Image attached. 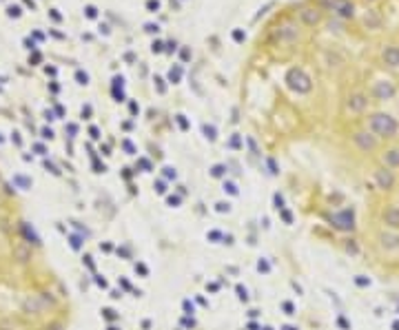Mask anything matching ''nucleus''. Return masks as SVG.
Returning <instances> with one entry per match:
<instances>
[{
    "mask_svg": "<svg viewBox=\"0 0 399 330\" xmlns=\"http://www.w3.org/2000/svg\"><path fill=\"white\" fill-rule=\"evenodd\" d=\"M368 131L375 135L377 140L379 138H395L397 131H399V124L388 113H375V115H370V120H368Z\"/></svg>",
    "mask_w": 399,
    "mask_h": 330,
    "instance_id": "f257e3e1",
    "label": "nucleus"
},
{
    "mask_svg": "<svg viewBox=\"0 0 399 330\" xmlns=\"http://www.w3.org/2000/svg\"><path fill=\"white\" fill-rule=\"evenodd\" d=\"M286 82H288V87L293 89V91H297V93H308L311 91V78L306 75V71L304 69H290L288 71V75H286Z\"/></svg>",
    "mask_w": 399,
    "mask_h": 330,
    "instance_id": "f03ea898",
    "label": "nucleus"
},
{
    "mask_svg": "<svg viewBox=\"0 0 399 330\" xmlns=\"http://www.w3.org/2000/svg\"><path fill=\"white\" fill-rule=\"evenodd\" d=\"M372 182H375V186L379 191L386 193V191H392L397 186V175H395V171H390L386 166H379L375 173H372Z\"/></svg>",
    "mask_w": 399,
    "mask_h": 330,
    "instance_id": "7ed1b4c3",
    "label": "nucleus"
},
{
    "mask_svg": "<svg viewBox=\"0 0 399 330\" xmlns=\"http://www.w3.org/2000/svg\"><path fill=\"white\" fill-rule=\"evenodd\" d=\"M366 107H368V95H366V93H361V91H353L351 95L346 98V111L351 113V115H359V113H364V111H366Z\"/></svg>",
    "mask_w": 399,
    "mask_h": 330,
    "instance_id": "20e7f679",
    "label": "nucleus"
},
{
    "mask_svg": "<svg viewBox=\"0 0 399 330\" xmlns=\"http://www.w3.org/2000/svg\"><path fill=\"white\" fill-rule=\"evenodd\" d=\"M333 222H335V228H339V231H353L355 228V213H353V208H344V211L335 213Z\"/></svg>",
    "mask_w": 399,
    "mask_h": 330,
    "instance_id": "39448f33",
    "label": "nucleus"
},
{
    "mask_svg": "<svg viewBox=\"0 0 399 330\" xmlns=\"http://www.w3.org/2000/svg\"><path fill=\"white\" fill-rule=\"evenodd\" d=\"M324 7H328L333 13L341 16V18H351L353 16V2H348V0H321Z\"/></svg>",
    "mask_w": 399,
    "mask_h": 330,
    "instance_id": "423d86ee",
    "label": "nucleus"
},
{
    "mask_svg": "<svg viewBox=\"0 0 399 330\" xmlns=\"http://www.w3.org/2000/svg\"><path fill=\"white\" fill-rule=\"evenodd\" d=\"M353 142H355V146H357L359 151H366V153L377 146V138L372 135L368 129H366V131H357V133L353 135Z\"/></svg>",
    "mask_w": 399,
    "mask_h": 330,
    "instance_id": "0eeeda50",
    "label": "nucleus"
},
{
    "mask_svg": "<svg viewBox=\"0 0 399 330\" xmlns=\"http://www.w3.org/2000/svg\"><path fill=\"white\" fill-rule=\"evenodd\" d=\"M381 166H386L390 171L399 168V146H390V148L384 151L381 153Z\"/></svg>",
    "mask_w": 399,
    "mask_h": 330,
    "instance_id": "6e6552de",
    "label": "nucleus"
},
{
    "mask_svg": "<svg viewBox=\"0 0 399 330\" xmlns=\"http://www.w3.org/2000/svg\"><path fill=\"white\" fill-rule=\"evenodd\" d=\"M22 310H24V312H33V315L42 312V310H44V297H40V295L27 297V299L22 301Z\"/></svg>",
    "mask_w": 399,
    "mask_h": 330,
    "instance_id": "1a4fd4ad",
    "label": "nucleus"
},
{
    "mask_svg": "<svg viewBox=\"0 0 399 330\" xmlns=\"http://www.w3.org/2000/svg\"><path fill=\"white\" fill-rule=\"evenodd\" d=\"M299 18H302L306 24H311V27H313V24H317V22L321 20V13H319L317 9H302V11H299Z\"/></svg>",
    "mask_w": 399,
    "mask_h": 330,
    "instance_id": "9d476101",
    "label": "nucleus"
},
{
    "mask_svg": "<svg viewBox=\"0 0 399 330\" xmlns=\"http://www.w3.org/2000/svg\"><path fill=\"white\" fill-rule=\"evenodd\" d=\"M375 93H377V98H379V100H388V98H392L395 87H392L390 82H379V84L375 87Z\"/></svg>",
    "mask_w": 399,
    "mask_h": 330,
    "instance_id": "9b49d317",
    "label": "nucleus"
},
{
    "mask_svg": "<svg viewBox=\"0 0 399 330\" xmlns=\"http://www.w3.org/2000/svg\"><path fill=\"white\" fill-rule=\"evenodd\" d=\"M13 255H16V259H18V262H22V264H24V262H29V259H31V248H29L27 244H18V246L13 248Z\"/></svg>",
    "mask_w": 399,
    "mask_h": 330,
    "instance_id": "f8f14e48",
    "label": "nucleus"
},
{
    "mask_svg": "<svg viewBox=\"0 0 399 330\" xmlns=\"http://www.w3.org/2000/svg\"><path fill=\"white\" fill-rule=\"evenodd\" d=\"M277 36H280V40H286V42H290V40H297V29L295 27H290V24H284V27L277 31Z\"/></svg>",
    "mask_w": 399,
    "mask_h": 330,
    "instance_id": "ddd939ff",
    "label": "nucleus"
},
{
    "mask_svg": "<svg viewBox=\"0 0 399 330\" xmlns=\"http://www.w3.org/2000/svg\"><path fill=\"white\" fill-rule=\"evenodd\" d=\"M384 58H386L392 67H399V51H397V49H388V51L384 53Z\"/></svg>",
    "mask_w": 399,
    "mask_h": 330,
    "instance_id": "4468645a",
    "label": "nucleus"
},
{
    "mask_svg": "<svg viewBox=\"0 0 399 330\" xmlns=\"http://www.w3.org/2000/svg\"><path fill=\"white\" fill-rule=\"evenodd\" d=\"M275 208H277V211H284V197H282L280 193L275 195Z\"/></svg>",
    "mask_w": 399,
    "mask_h": 330,
    "instance_id": "2eb2a0df",
    "label": "nucleus"
},
{
    "mask_svg": "<svg viewBox=\"0 0 399 330\" xmlns=\"http://www.w3.org/2000/svg\"><path fill=\"white\" fill-rule=\"evenodd\" d=\"M284 310H286V315H293V312H295V308H293L290 301H284Z\"/></svg>",
    "mask_w": 399,
    "mask_h": 330,
    "instance_id": "dca6fc26",
    "label": "nucleus"
},
{
    "mask_svg": "<svg viewBox=\"0 0 399 330\" xmlns=\"http://www.w3.org/2000/svg\"><path fill=\"white\" fill-rule=\"evenodd\" d=\"M213 175H215V177L224 175V166H215V168H213Z\"/></svg>",
    "mask_w": 399,
    "mask_h": 330,
    "instance_id": "f3484780",
    "label": "nucleus"
},
{
    "mask_svg": "<svg viewBox=\"0 0 399 330\" xmlns=\"http://www.w3.org/2000/svg\"><path fill=\"white\" fill-rule=\"evenodd\" d=\"M237 292H240V299H244V301L248 299V295H246V290H244L242 286H237Z\"/></svg>",
    "mask_w": 399,
    "mask_h": 330,
    "instance_id": "a211bd4d",
    "label": "nucleus"
},
{
    "mask_svg": "<svg viewBox=\"0 0 399 330\" xmlns=\"http://www.w3.org/2000/svg\"><path fill=\"white\" fill-rule=\"evenodd\" d=\"M217 211H220V213H224V211L229 213V211H231V206H229V204H217Z\"/></svg>",
    "mask_w": 399,
    "mask_h": 330,
    "instance_id": "6ab92c4d",
    "label": "nucleus"
},
{
    "mask_svg": "<svg viewBox=\"0 0 399 330\" xmlns=\"http://www.w3.org/2000/svg\"><path fill=\"white\" fill-rule=\"evenodd\" d=\"M257 268H260V270H264V272H268V270H270V266H268L266 262H260V266H257Z\"/></svg>",
    "mask_w": 399,
    "mask_h": 330,
    "instance_id": "aec40b11",
    "label": "nucleus"
},
{
    "mask_svg": "<svg viewBox=\"0 0 399 330\" xmlns=\"http://www.w3.org/2000/svg\"><path fill=\"white\" fill-rule=\"evenodd\" d=\"M102 312H104V317H107V319H115V315H113V310H111V308H107V310H102Z\"/></svg>",
    "mask_w": 399,
    "mask_h": 330,
    "instance_id": "412c9836",
    "label": "nucleus"
},
{
    "mask_svg": "<svg viewBox=\"0 0 399 330\" xmlns=\"http://www.w3.org/2000/svg\"><path fill=\"white\" fill-rule=\"evenodd\" d=\"M184 310H186V315H191V312H193V306H191L189 301H184Z\"/></svg>",
    "mask_w": 399,
    "mask_h": 330,
    "instance_id": "4be33fe9",
    "label": "nucleus"
},
{
    "mask_svg": "<svg viewBox=\"0 0 399 330\" xmlns=\"http://www.w3.org/2000/svg\"><path fill=\"white\" fill-rule=\"evenodd\" d=\"M164 171H166V177H175V171L173 168H164Z\"/></svg>",
    "mask_w": 399,
    "mask_h": 330,
    "instance_id": "5701e85b",
    "label": "nucleus"
},
{
    "mask_svg": "<svg viewBox=\"0 0 399 330\" xmlns=\"http://www.w3.org/2000/svg\"><path fill=\"white\" fill-rule=\"evenodd\" d=\"M284 330H297V328H293V326H286V328H284Z\"/></svg>",
    "mask_w": 399,
    "mask_h": 330,
    "instance_id": "b1692460",
    "label": "nucleus"
}]
</instances>
